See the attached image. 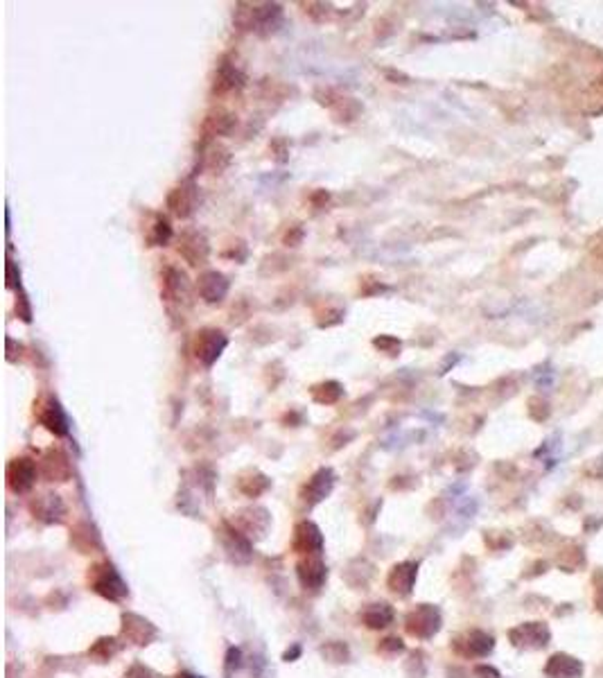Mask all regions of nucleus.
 Segmentation results:
<instances>
[{"label": "nucleus", "instance_id": "f257e3e1", "mask_svg": "<svg viewBox=\"0 0 603 678\" xmlns=\"http://www.w3.org/2000/svg\"><path fill=\"white\" fill-rule=\"evenodd\" d=\"M86 581H89V588L96 592V595L109 599V602H116V604L123 602L129 592L127 583L114 568V563H109V561L93 563L89 568V574H86Z\"/></svg>", "mask_w": 603, "mask_h": 678}, {"label": "nucleus", "instance_id": "f03ea898", "mask_svg": "<svg viewBox=\"0 0 603 678\" xmlns=\"http://www.w3.org/2000/svg\"><path fill=\"white\" fill-rule=\"evenodd\" d=\"M441 611L432 604H418L413 611L404 617V631L416 640H429L434 638L441 629Z\"/></svg>", "mask_w": 603, "mask_h": 678}, {"label": "nucleus", "instance_id": "7ed1b4c3", "mask_svg": "<svg viewBox=\"0 0 603 678\" xmlns=\"http://www.w3.org/2000/svg\"><path fill=\"white\" fill-rule=\"evenodd\" d=\"M228 339L226 334L217 328H201L199 332L195 334L192 339V355L199 359L204 366H213L215 362L219 359V355L224 353L226 348Z\"/></svg>", "mask_w": 603, "mask_h": 678}, {"label": "nucleus", "instance_id": "20e7f679", "mask_svg": "<svg viewBox=\"0 0 603 678\" xmlns=\"http://www.w3.org/2000/svg\"><path fill=\"white\" fill-rule=\"evenodd\" d=\"M280 16V5H269V3H240L233 14L235 23L240 30H258L267 28L273 19Z\"/></svg>", "mask_w": 603, "mask_h": 678}, {"label": "nucleus", "instance_id": "39448f33", "mask_svg": "<svg viewBox=\"0 0 603 678\" xmlns=\"http://www.w3.org/2000/svg\"><path fill=\"white\" fill-rule=\"evenodd\" d=\"M37 475H39V463L30 457H16L7 463V486L16 495L32 491L34 482H37Z\"/></svg>", "mask_w": 603, "mask_h": 678}, {"label": "nucleus", "instance_id": "423d86ee", "mask_svg": "<svg viewBox=\"0 0 603 678\" xmlns=\"http://www.w3.org/2000/svg\"><path fill=\"white\" fill-rule=\"evenodd\" d=\"M34 416L39 418V423L46 427L48 432H53L57 436H66L68 434V418L66 411L59 405V400L53 396H41L34 402Z\"/></svg>", "mask_w": 603, "mask_h": 678}, {"label": "nucleus", "instance_id": "0eeeda50", "mask_svg": "<svg viewBox=\"0 0 603 678\" xmlns=\"http://www.w3.org/2000/svg\"><path fill=\"white\" fill-rule=\"evenodd\" d=\"M508 640L518 649H542L549 645L551 631L545 622H524L508 631Z\"/></svg>", "mask_w": 603, "mask_h": 678}, {"label": "nucleus", "instance_id": "6e6552de", "mask_svg": "<svg viewBox=\"0 0 603 678\" xmlns=\"http://www.w3.org/2000/svg\"><path fill=\"white\" fill-rule=\"evenodd\" d=\"M452 649L463 658H486L495 649V638L475 629L463 635H456L452 642Z\"/></svg>", "mask_w": 603, "mask_h": 678}, {"label": "nucleus", "instance_id": "1a4fd4ad", "mask_svg": "<svg viewBox=\"0 0 603 678\" xmlns=\"http://www.w3.org/2000/svg\"><path fill=\"white\" fill-rule=\"evenodd\" d=\"M39 473L46 482H68L73 475L71 459L62 448H50L39 461Z\"/></svg>", "mask_w": 603, "mask_h": 678}, {"label": "nucleus", "instance_id": "9d476101", "mask_svg": "<svg viewBox=\"0 0 603 678\" xmlns=\"http://www.w3.org/2000/svg\"><path fill=\"white\" fill-rule=\"evenodd\" d=\"M291 549L300 556H314L323 549V536L314 522L303 520L294 527V536H291Z\"/></svg>", "mask_w": 603, "mask_h": 678}, {"label": "nucleus", "instance_id": "9b49d317", "mask_svg": "<svg viewBox=\"0 0 603 678\" xmlns=\"http://www.w3.org/2000/svg\"><path fill=\"white\" fill-rule=\"evenodd\" d=\"M159 631L150 620L136 615V613H125L123 615V638L127 642H132L136 647H147L152 645V640L156 638Z\"/></svg>", "mask_w": 603, "mask_h": 678}, {"label": "nucleus", "instance_id": "f8f14e48", "mask_svg": "<svg viewBox=\"0 0 603 678\" xmlns=\"http://www.w3.org/2000/svg\"><path fill=\"white\" fill-rule=\"evenodd\" d=\"M30 513L37 520H43V522H62L64 516H66V504L62 500V495L41 493V495L32 497Z\"/></svg>", "mask_w": 603, "mask_h": 678}, {"label": "nucleus", "instance_id": "ddd939ff", "mask_svg": "<svg viewBox=\"0 0 603 678\" xmlns=\"http://www.w3.org/2000/svg\"><path fill=\"white\" fill-rule=\"evenodd\" d=\"M179 253L192 265V267H199L206 260H208L210 247L208 240L204 238L199 231H183V235L179 240Z\"/></svg>", "mask_w": 603, "mask_h": 678}, {"label": "nucleus", "instance_id": "4468645a", "mask_svg": "<svg viewBox=\"0 0 603 678\" xmlns=\"http://www.w3.org/2000/svg\"><path fill=\"white\" fill-rule=\"evenodd\" d=\"M418 577V565L413 561H402V563H395L389 577H386V586L398 597H409L411 595V588L416 583Z\"/></svg>", "mask_w": 603, "mask_h": 678}, {"label": "nucleus", "instance_id": "2eb2a0df", "mask_svg": "<svg viewBox=\"0 0 603 678\" xmlns=\"http://www.w3.org/2000/svg\"><path fill=\"white\" fill-rule=\"evenodd\" d=\"M296 574L300 586L305 590H318L323 586L325 577H328V570H325V563L318 559V554H314V556H303L296 563Z\"/></svg>", "mask_w": 603, "mask_h": 678}, {"label": "nucleus", "instance_id": "dca6fc26", "mask_svg": "<svg viewBox=\"0 0 603 678\" xmlns=\"http://www.w3.org/2000/svg\"><path fill=\"white\" fill-rule=\"evenodd\" d=\"M188 296H190V289H188V276L179 267H165L163 274V298L172 305V303H186Z\"/></svg>", "mask_w": 603, "mask_h": 678}, {"label": "nucleus", "instance_id": "f3484780", "mask_svg": "<svg viewBox=\"0 0 603 678\" xmlns=\"http://www.w3.org/2000/svg\"><path fill=\"white\" fill-rule=\"evenodd\" d=\"M197 292L206 303H222L228 294V280L219 271H204L197 280Z\"/></svg>", "mask_w": 603, "mask_h": 678}, {"label": "nucleus", "instance_id": "a211bd4d", "mask_svg": "<svg viewBox=\"0 0 603 678\" xmlns=\"http://www.w3.org/2000/svg\"><path fill=\"white\" fill-rule=\"evenodd\" d=\"M585 667L579 658H574L570 654H563L558 651L554 654L545 665V676L547 678H583Z\"/></svg>", "mask_w": 603, "mask_h": 678}, {"label": "nucleus", "instance_id": "6ab92c4d", "mask_svg": "<svg viewBox=\"0 0 603 678\" xmlns=\"http://www.w3.org/2000/svg\"><path fill=\"white\" fill-rule=\"evenodd\" d=\"M332 486H334L332 470L321 468L307 479V484L303 486V491H300V497H303L307 504H316V502H321L325 495H330Z\"/></svg>", "mask_w": 603, "mask_h": 678}, {"label": "nucleus", "instance_id": "aec40b11", "mask_svg": "<svg viewBox=\"0 0 603 678\" xmlns=\"http://www.w3.org/2000/svg\"><path fill=\"white\" fill-rule=\"evenodd\" d=\"M195 204H197V195L192 186H177L174 190L168 195V206L170 211L174 213L177 217L186 220L195 213Z\"/></svg>", "mask_w": 603, "mask_h": 678}, {"label": "nucleus", "instance_id": "412c9836", "mask_svg": "<svg viewBox=\"0 0 603 678\" xmlns=\"http://www.w3.org/2000/svg\"><path fill=\"white\" fill-rule=\"evenodd\" d=\"M393 608L386 604V602H375V604H368L366 608H361L359 613V620L366 629H373V631H380L386 629L391 622H393Z\"/></svg>", "mask_w": 603, "mask_h": 678}, {"label": "nucleus", "instance_id": "4be33fe9", "mask_svg": "<svg viewBox=\"0 0 603 678\" xmlns=\"http://www.w3.org/2000/svg\"><path fill=\"white\" fill-rule=\"evenodd\" d=\"M71 543L80 549L82 554H91L93 549H100V536L96 527H91L89 522H80L71 531Z\"/></svg>", "mask_w": 603, "mask_h": 678}, {"label": "nucleus", "instance_id": "5701e85b", "mask_svg": "<svg viewBox=\"0 0 603 678\" xmlns=\"http://www.w3.org/2000/svg\"><path fill=\"white\" fill-rule=\"evenodd\" d=\"M145 238H147L150 247H165L172 240V226L168 217L163 215H152V224L145 231Z\"/></svg>", "mask_w": 603, "mask_h": 678}, {"label": "nucleus", "instance_id": "b1692460", "mask_svg": "<svg viewBox=\"0 0 603 678\" xmlns=\"http://www.w3.org/2000/svg\"><path fill=\"white\" fill-rule=\"evenodd\" d=\"M233 127H235V118L226 114V111H213L204 123V130L210 136H226L233 132Z\"/></svg>", "mask_w": 603, "mask_h": 678}, {"label": "nucleus", "instance_id": "393cba45", "mask_svg": "<svg viewBox=\"0 0 603 678\" xmlns=\"http://www.w3.org/2000/svg\"><path fill=\"white\" fill-rule=\"evenodd\" d=\"M240 491H242L246 497H258L260 493H264L267 488H269V479H267L264 475H260L258 470H251L246 477H240Z\"/></svg>", "mask_w": 603, "mask_h": 678}, {"label": "nucleus", "instance_id": "a878e982", "mask_svg": "<svg viewBox=\"0 0 603 678\" xmlns=\"http://www.w3.org/2000/svg\"><path fill=\"white\" fill-rule=\"evenodd\" d=\"M242 84V77L235 71L233 66L228 64H222L217 77H215V93H226V91H233L235 87Z\"/></svg>", "mask_w": 603, "mask_h": 678}, {"label": "nucleus", "instance_id": "bb28decb", "mask_svg": "<svg viewBox=\"0 0 603 678\" xmlns=\"http://www.w3.org/2000/svg\"><path fill=\"white\" fill-rule=\"evenodd\" d=\"M341 384L339 382H321V384H316V387H312V398L316 402H321V405H332V402H337L341 398Z\"/></svg>", "mask_w": 603, "mask_h": 678}, {"label": "nucleus", "instance_id": "cd10ccee", "mask_svg": "<svg viewBox=\"0 0 603 678\" xmlns=\"http://www.w3.org/2000/svg\"><path fill=\"white\" fill-rule=\"evenodd\" d=\"M118 651H120V645L116 638H100L96 645L89 649V656L96 658L98 663H109Z\"/></svg>", "mask_w": 603, "mask_h": 678}, {"label": "nucleus", "instance_id": "c85d7f7f", "mask_svg": "<svg viewBox=\"0 0 603 678\" xmlns=\"http://www.w3.org/2000/svg\"><path fill=\"white\" fill-rule=\"evenodd\" d=\"M402 649H404V645L400 638H384V640H380V645H377V654L395 656V654H400Z\"/></svg>", "mask_w": 603, "mask_h": 678}, {"label": "nucleus", "instance_id": "c756f323", "mask_svg": "<svg viewBox=\"0 0 603 678\" xmlns=\"http://www.w3.org/2000/svg\"><path fill=\"white\" fill-rule=\"evenodd\" d=\"M373 344L377 348L386 350L389 355H398L400 353V339H395V337H386V334H384V337H377Z\"/></svg>", "mask_w": 603, "mask_h": 678}, {"label": "nucleus", "instance_id": "7c9ffc66", "mask_svg": "<svg viewBox=\"0 0 603 678\" xmlns=\"http://www.w3.org/2000/svg\"><path fill=\"white\" fill-rule=\"evenodd\" d=\"M594 588H597V611L603 615V570H597L592 577Z\"/></svg>", "mask_w": 603, "mask_h": 678}, {"label": "nucleus", "instance_id": "2f4dec72", "mask_svg": "<svg viewBox=\"0 0 603 678\" xmlns=\"http://www.w3.org/2000/svg\"><path fill=\"white\" fill-rule=\"evenodd\" d=\"M125 678H156L150 667H143V665H134L129 672L125 674Z\"/></svg>", "mask_w": 603, "mask_h": 678}, {"label": "nucleus", "instance_id": "473e14b6", "mask_svg": "<svg viewBox=\"0 0 603 678\" xmlns=\"http://www.w3.org/2000/svg\"><path fill=\"white\" fill-rule=\"evenodd\" d=\"M475 676L477 678H499V672L490 665H477L475 667Z\"/></svg>", "mask_w": 603, "mask_h": 678}, {"label": "nucleus", "instance_id": "72a5a7b5", "mask_svg": "<svg viewBox=\"0 0 603 678\" xmlns=\"http://www.w3.org/2000/svg\"><path fill=\"white\" fill-rule=\"evenodd\" d=\"M177 678H197V676H190V674H179Z\"/></svg>", "mask_w": 603, "mask_h": 678}]
</instances>
